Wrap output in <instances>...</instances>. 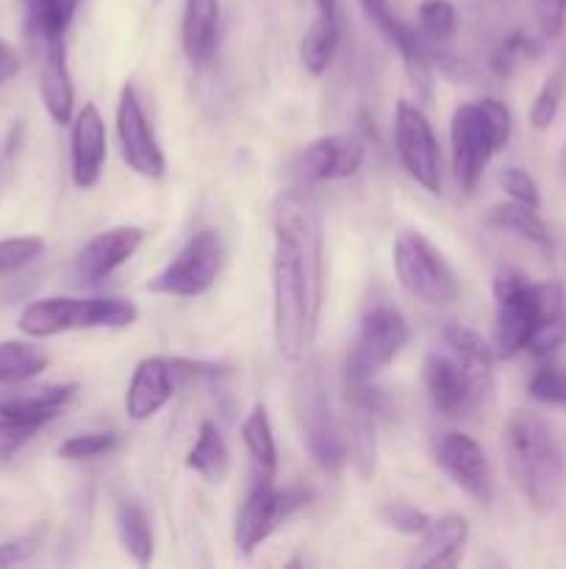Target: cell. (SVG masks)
<instances>
[{"mask_svg": "<svg viewBox=\"0 0 566 569\" xmlns=\"http://www.w3.org/2000/svg\"><path fill=\"white\" fill-rule=\"evenodd\" d=\"M325 298V237L320 203L305 183L272 206V328L277 353L297 365L309 356Z\"/></svg>", "mask_w": 566, "mask_h": 569, "instance_id": "1", "label": "cell"}, {"mask_svg": "<svg viewBox=\"0 0 566 569\" xmlns=\"http://www.w3.org/2000/svg\"><path fill=\"white\" fill-rule=\"evenodd\" d=\"M494 315L492 348L497 359H514L527 350L533 333L566 315V292L558 281H530L516 267H503L492 281Z\"/></svg>", "mask_w": 566, "mask_h": 569, "instance_id": "2", "label": "cell"}, {"mask_svg": "<svg viewBox=\"0 0 566 569\" xmlns=\"http://www.w3.org/2000/svg\"><path fill=\"white\" fill-rule=\"evenodd\" d=\"M508 472L536 511H553L566 489V459L542 417L514 411L505 422Z\"/></svg>", "mask_w": 566, "mask_h": 569, "instance_id": "3", "label": "cell"}, {"mask_svg": "<svg viewBox=\"0 0 566 569\" xmlns=\"http://www.w3.org/2000/svg\"><path fill=\"white\" fill-rule=\"evenodd\" d=\"M511 111L503 100L483 98L453 111L449 142H453V178L464 194H472L494 153L511 139Z\"/></svg>", "mask_w": 566, "mask_h": 569, "instance_id": "4", "label": "cell"}, {"mask_svg": "<svg viewBox=\"0 0 566 569\" xmlns=\"http://www.w3.org/2000/svg\"><path fill=\"white\" fill-rule=\"evenodd\" d=\"M139 320V309L120 298H42L22 309V333L33 339L59 337L89 328H128Z\"/></svg>", "mask_w": 566, "mask_h": 569, "instance_id": "5", "label": "cell"}, {"mask_svg": "<svg viewBox=\"0 0 566 569\" xmlns=\"http://www.w3.org/2000/svg\"><path fill=\"white\" fill-rule=\"evenodd\" d=\"M294 417L300 437L314 465L325 472H338L350 461L344 426L336 420L327 387L316 365H305L294 381Z\"/></svg>", "mask_w": 566, "mask_h": 569, "instance_id": "6", "label": "cell"}, {"mask_svg": "<svg viewBox=\"0 0 566 569\" xmlns=\"http://www.w3.org/2000/svg\"><path fill=\"white\" fill-rule=\"evenodd\" d=\"M422 383L433 409L444 417H466L488 400L494 389V365L466 361L455 353H427Z\"/></svg>", "mask_w": 566, "mask_h": 569, "instance_id": "7", "label": "cell"}, {"mask_svg": "<svg viewBox=\"0 0 566 569\" xmlns=\"http://www.w3.org/2000/svg\"><path fill=\"white\" fill-rule=\"evenodd\" d=\"M411 339L408 320L394 306H372L344 359V383H370L397 359Z\"/></svg>", "mask_w": 566, "mask_h": 569, "instance_id": "8", "label": "cell"}, {"mask_svg": "<svg viewBox=\"0 0 566 569\" xmlns=\"http://www.w3.org/2000/svg\"><path fill=\"white\" fill-rule=\"evenodd\" d=\"M397 281L411 298L427 306H449L458 300L461 287L453 267L420 231H403L392 250Z\"/></svg>", "mask_w": 566, "mask_h": 569, "instance_id": "9", "label": "cell"}, {"mask_svg": "<svg viewBox=\"0 0 566 569\" xmlns=\"http://www.w3.org/2000/svg\"><path fill=\"white\" fill-rule=\"evenodd\" d=\"M222 261H225L222 237L214 228H203L186 239V244L172 256L164 270L150 278L148 292L166 295V298H200L220 278Z\"/></svg>", "mask_w": 566, "mask_h": 569, "instance_id": "10", "label": "cell"}, {"mask_svg": "<svg viewBox=\"0 0 566 569\" xmlns=\"http://www.w3.org/2000/svg\"><path fill=\"white\" fill-rule=\"evenodd\" d=\"M311 500V492L303 487L277 489L272 478H261L244 503L239 506L236 522H233V542L239 553L253 556L289 517L303 509Z\"/></svg>", "mask_w": 566, "mask_h": 569, "instance_id": "11", "label": "cell"}, {"mask_svg": "<svg viewBox=\"0 0 566 569\" xmlns=\"http://www.w3.org/2000/svg\"><path fill=\"white\" fill-rule=\"evenodd\" d=\"M394 150L403 170L420 183L425 192H442V150L433 133L431 120L420 106L400 100L394 111Z\"/></svg>", "mask_w": 566, "mask_h": 569, "instance_id": "12", "label": "cell"}, {"mask_svg": "<svg viewBox=\"0 0 566 569\" xmlns=\"http://www.w3.org/2000/svg\"><path fill=\"white\" fill-rule=\"evenodd\" d=\"M117 139L125 164L142 178H161L166 172L164 150L153 131V122L144 114V106L133 83H125L117 103Z\"/></svg>", "mask_w": 566, "mask_h": 569, "instance_id": "13", "label": "cell"}, {"mask_svg": "<svg viewBox=\"0 0 566 569\" xmlns=\"http://www.w3.org/2000/svg\"><path fill=\"white\" fill-rule=\"evenodd\" d=\"M433 461L458 489L477 503H492L494 472L486 450L461 431H447L433 442Z\"/></svg>", "mask_w": 566, "mask_h": 569, "instance_id": "14", "label": "cell"}, {"mask_svg": "<svg viewBox=\"0 0 566 569\" xmlns=\"http://www.w3.org/2000/svg\"><path fill=\"white\" fill-rule=\"evenodd\" d=\"M366 159V142L358 133H325L305 144L294 159V178L305 187L325 181H344L361 170Z\"/></svg>", "mask_w": 566, "mask_h": 569, "instance_id": "15", "label": "cell"}, {"mask_svg": "<svg viewBox=\"0 0 566 569\" xmlns=\"http://www.w3.org/2000/svg\"><path fill=\"white\" fill-rule=\"evenodd\" d=\"M358 3L366 20L377 28V33L403 56L405 72L416 92L427 98L431 94V53H427L425 37L394 14L392 0H358Z\"/></svg>", "mask_w": 566, "mask_h": 569, "instance_id": "16", "label": "cell"}, {"mask_svg": "<svg viewBox=\"0 0 566 569\" xmlns=\"http://www.w3.org/2000/svg\"><path fill=\"white\" fill-rule=\"evenodd\" d=\"M178 387V365L164 356L142 359L133 370L131 383L125 392V415L133 422L153 420L161 409L172 400Z\"/></svg>", "mask_w": 566, "mask_h": 569, "instance_id": "17", "label": "cell"}, {"mask_svg": "<svg viewBox=\"0 0 566 569\" xmlns=\"http://www.w3.org/2000/svg\"><path fill=\"white\" fill-rule=\"evenodd\" d=\"M105 122L100 117L98 106L83 103V109L72 117L70 131V161H72V181L78 189H92L100 183L105 167Z\"/></svg>", "mask_w": 566, "mask_h": 569, "instance_id": "18", "label": "cell"}, {"mask_svg": "<svg viewBox=\"0 0 566 569\" xmlns=\"http://www.w3.org/2000/svg\"><path fill=\"white\" fill-rule=\"evenodd\" d=\"M144 242V231L137 226H117L98 233L81 248L75 259V276L81 283H98L114 276Z\"/></svg>", "mask_w": 566, "mask_h": 569, "instance_id": "19", "label": "cell"}, {"mask_svg": "<svg viewBox=\"0 0 566 569\" xmlns=\"http://www.w3.org/2000/svg\"><path fill=\"white\" fill-rule=\"evenodd\" d=\"M420 537L422 539L408 556V567L449 569L458 565L461 553L469 542V522L461 515H444L433 520Z\"/></svg>", "mask_w": 566, "mask_h": 569, "instance_id": "20", "label": "cell"}, {"mask_svg": "<svg viewBox=\"0 0 566 569\" xmlns=\"http://www.w3.org/2000/svg\"><path fill=\"white\" fill-rule=\"evenodd\" d=\"M39 94H42L44 111L55 126H70L75 111V87H72L70 64H67V44L48 42L42 44V67H39Z\"/></svg>", "mask_w": 566, "mask_h": 569, "instance_id": "21", "label": "cell"}, {"mask_svg": "<svg viewBox=\"0 0 566 569\" xmlns=\"http://www.w3.org/2000/svg\"><path fill=\"white\" fill-rule=\"evenodd\" d=\"M220 0H183L181 48L194 67H209L220 44Z\"/></svg>", "mask_w": 566, "mask_h": 569, "instance_id": "22", "label": "cell"}, {"mask_svg": "<svg viewBox=\"0 0 566 569\" xmlns=\"http://www.w3.org/2000/svg\"><path fill=\"white\" fill-rule=\"evenodd\" d=\"M75 392L78 383H48V387L3 392L0 395V417H22V420L48 426L70 406Z\"/></svg>", "mask_w": 566, "mask_h": 569, "instance_id": "23", "label": "cell"}, {"mask_svg": "<svg viewBox=\"0 0 566 569\" xmlns=\"http://www.w3.org/2000/svg\"><path fill=\"white\" fill-rule=\"evenodd\" d=\"M486 226L497 228V231L516 233V237H522L525 242L536 244L542 250H553L555 244L553 231L542 220L538 209L519 203V200H503V203L492 206L486 214Z\"/></svg>", "mask_w": 566, "mask_h": 569, "instance_id": "24", "label": "cell"}, {"mask_svg": "<svg viewBox=\"0 0 566 569\" xmlns=\"http://www.w3.org/2000/svg\"><path fill=\"white\" fill-rule=\"evenodd\" d=\"M338 39H342V22H338L336 11H316L311 26L305 28L303 42H300V59L311 76H322L327 67L333 64L338 50Z\"/></svg>", "mask_w": 566, "mask_h": 569, "instance_id": "25", "label": "cell"}, {"mask_svg": "<svg viewBox=\"0 0 566 569\" xmlns=\"http://www.w3.org/2000/svg\"><path fill=\"white\" fill-rule=\"evenodd\" d=\"M26 3V22L31 39L42 44L61 42L70 31L81 0H22Z\"/></svg>", "mask_w": 566, "mask_h": 569, "instance_id": "26", "label": "cell"}, {"mask_svg": "<svg viewBox=\"0 0 566 569\" xmlns=\"http://www.w3.org/2000/svg\"><path fill=\"white\" fill-rule=\"evenodd\" d=\"M186 467L203 476L209 483L225 481L228 470H231V453H228L225 439H222V431L214 422H203L198 428L194 445L186 453Z\"/></svg>", "mask_w": 566, "mask_h": 569, "instance_id": "27", "label": "cell"}, {"mask_svg": "<svg viewBox=\"0 0 566 569\" xmlns=\"http://www.w3.org/2000/svg\"><path fill=\"white\" fill-rule=\"evenodd\" d=\"M117 533L125 548V553L137 561L139 567H148L153 561L155 539L153 528H150V517L137 500H122L117 506Z\"/></svg>", "mask_w": 566, "mask_h": 569, "instance_id": "28", "label": "cell"}, {"mask_svg": "<svg viewBox=\"0 0 566 569\" xmlns=\"http://www.w3.org/2000/svg\"><path fill=\"white\" fill-rule=\"evenodd\" d=\"M242 442L244 448H247L259 476L272 478V481H275L277 448H275V433H272V422H270V415H266L264 403H255L253 409H250V415L244 417Z\"/></svg>", "mask_w": 566, "mask_h": 569, "instance_id": "29", "label": "cell"}, {"mask_svg": "<svg viewBox=\"0 0 566 569\" xmlns=\"http://www.w3.org/2000/svg\"><path fill=\"white\" fill-rule=\"evenodd\" d=\"M347 422H344V437H347V453L353 459L361 478H370L375 472L377 459V417L370 411H361L347 406Z\"/></svg>", "mask_w": 566, "mask_h": 569, "instance_id": "30", "label": "cell"}, {"mask_svg": "<svg viewBox=\"0 0 566 569\" xmlns=\"http://www.w3.org/2000/svg\"><path fill=\"white\" fill-rule=\"evenodd\" d=\"M50 359L37 345L6 339L0 342V383H26L48 370Z\"/></svg>", "mask_w": 566, "mask_h": 569, "instance_id": "31", "label": "cell"}, {"mask_svg": "<svg viewBox=\"0 0 566 569\" xmlns=\"http://www.w3.org/2000/svg\"><path fill=\"white\" fill-rule=\"evenodd\" d=\"M527 392H530V398L538 400V403L566 406V359H544V365L530 376Z\"/></svg>", "mask_w": 566, "mask_h": 569, "instance_id": "32", "label": "cell"}, {"mask_svg": "<svg viewBox=\"0 0 566 569\" xmlns=\"http://www.w3.org/2000/svg\"><path fill=\"white\" fill-rule=\"evenodd\" d=\"M416 17H420V33L431 42H447L458 28V11L449 0H422Z\"/></svg>", "mask_w": 566, "mask_h": 569, "instance_id": "33", "label": "cell"}, {"mask_svg": "<svg viewBox=\"0 0 566 569\" xmlns=\"http://www.w3.org/2000/svg\"><path fill=\"white\" fill-rule=\"evenodd\" d=\"M560 100H564V72H553V76L544 81V87L538 89V94L533 98V106H530V126L536 128V131H547L549 126L555 122V117H558L560 111Z\"/></svg>", "mask_w": 566, "mask_h": 569, "instance_id": "34", "label": "cell"}, {"mask_svg": "<svg viewBox=\"0 0 566 569\" xmlns=\"http://www.w3.org/2000/svg\"><path fill=\"white\" fill-rule=\"evenodd\" d=\"M117 448L114 431H98V433H78L67 442L59 445V459L64 461H89L98 456L111 453Z\"/></svg>", "mask_w": 566, "mask_h": 569, "instance_id": "35", "label": "cell"}, {"mask_svg": "<svg viewBox=\"0 0 566 569\" xmlns=\"http://www.w3.org/2000/svg\"><path fill=\"white\" fill-rule=\"evenodd\" d=\"M44 242L39 237H9L0 242V276L22 270L42 256Z\"/></svg>", "mask_w": 566, "mask_h": 569, "instance_id": "36", "label": "cell"}, {"mask_svg": "<svg viewBox=\"0 0 566 569\" xmlns=\"http://www.w3.org/2000/svg\"><path fill=\"white\" fill-rule=\"evenodd\" d=\"M39 422L22 420V417H0V461H9L20 453L28 442L39 433Z\"/></svg>", "mask_w": 566, "mask_h": 569, "instance_id": "37", "label": "cell"}, {"mask_svg": "<svg viewBox=\"0 0 566 569\" xmlns=\"http://www.w3.org/2000/svg\"><path fill=\"white\" fill-rule=\"evenodd\" d=\"M381 520L386 522L388 528H394V531L408 533V537H420V533L433 522L425 511H420L411 503H386L381 509Z\"/></svg>", "mask_w": 566, "mask_h": 569, "instance_id": "38", "label": "cell"}, {"mask_svg": "<svg viewBox=\"0 0 566 569\" xmlns=\"http://www.w3.org/2000/svg\"><path fill=\"white\" fill-rule=\"evenodd\" d=\"M499 183L508 192L511 200H519V203L533 206V209H542V192H538V183L533 181V176L522 167H505Z\"/></svg>", "mask_w": 566, "mask_h": 569, "instance_id": "39", "label": "cell"}, {"mask_svg": "<svg viewBox=\"0 0 566 569\" xmlns=\"http://www.w3.org/2000/svg\"><path fill=\"white\" fill-rule=\"evenodd\" d=\"M536 50H538V44L533 42L530 37H525V33H511V37L505 39L497 50H494L492 67L499 72V76H508V72L514 70L516 61L525 59V56H530V53H536Z\"/></svg>", "mask_w": 566, "mask_h": 569, "instance_id": "40", "label": "cell"}, {"mask_svg": "<svg viewBox=\"0 0 566 569\" xmlns=\"http://www.w3.org/2000/svg\"><path fill=\"white\" fill-rule=\"evenodd\" d=\"M566 345V315L560 320L549 322V326L538 328L533 333L530 345H527V353H533L536 359H553L560 348Z\"/></svg>", "mask_w": 566, "mask_h": 569, "instance_id": "41", "label": "cell"}, {"mask_svg": "<svg viewBox=\"0 0 566 569\" xmlns=\"http://www.w3.org/2000/svg\"><path fill=\"white\" fill-rule=\"evenodd\" d=\"M22 139H26V128H22V122H11V126L0 133V192H3L11 172H14Z\"/></svg>", "mask_w": 566, "mask_h": 569, "instance_id": "42", "label": "cell"}, {"mask_svg": "<svg viewBox=\"0 0 566 569\" xmlns=\"http://www.w3.org/2000/svg\"><path fill=\"white\" fill-rule=\"evenodd\" d=\"M538 3V22L547 37H558L566 22V0H536Z\"/></svg>", "mask_w": 566, "mask_h": 569, "instance_id": "43", "label": "cell"}, {"mask_svg": "<svg viewBox=\"0 0 566 569\" xmlns=\"http://www.w3.org/2000/svg\"><path fill=\"white\" fill-rule=\"evenodd\" d=\"M39 548V537H22L14 539V542L0 545V567H11V565H22L26 559H31Z\"/></svg>", "mask_w": 566, "mask_h": 569, "instance_id": "44", "label": "cell"}, {"mask_svg": "<svg viewBox=\"0 0 566 569\" xmlns=\"http://www.w3.org/2000/svg\"><path fill=\"white\" fill-rule=\"evenodd\" d=\"M20 67H22V59H20V53H17V48L0 37V87H3V83H9L11 78L20 72Z\"/></svg>", "mask_w": 566, "mask_h": 569, "instance_id": "45", "label": "cell"}, {"mask_svg": "<svg viewBox=\"0 0 566 569\" xmlns=\"http://www.w3.org/2000/svg\"><path fill=\"white\" fill-rule=\"evenodd\" d=\"M316 11H336V0H314Z\"/></svg>", "mask_w": 566, "mask_h": 569, "instance_id": "46", "label": "cell"}, {"mask_svg": "<svg viewBox=\"0 0 566 569\" xmlns=\"http://www.w3.org/2000/svg\"><path fill=\"white\" fill-rule=\"evenodd\" d=\"M560 172L566 176V148H564V153H560Z\"/></svg>", "mask_w": 566, "mask_h": 569, "instance_id": "47", "label": "cell"}]
</instances>
